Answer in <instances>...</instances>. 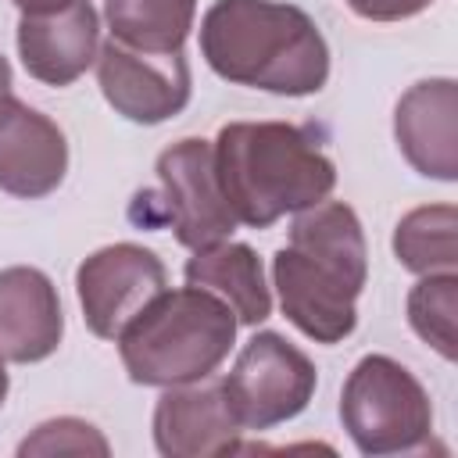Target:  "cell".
<instances>
[{
  "instance_id": "cell-2",
  "label": "cell",
  "mask_w": 458,
  "mask_h": 458,
  "mask_svg": "<svg viewBox=\"0 0 458 458\" xmlns=\"http://www.w3.org/2000/svg\"><path fill=\"white\" fill-rule=\"evenodd\" d=\"M211 147L236 222L254 229L326 200L336 186V165L304 125L229 122Z\"/></svg>"
},
{
  "instance_id": "cell-10",
  "label": "cell",
  "mask_w": 458,
  "mask_h": 458,
  "mask_svg": "<svg viewBox=\"0 0 458 458\" xmlns=\"http://www.w3.org/2000/svg\"><path fill=\"white\" fill-rule=\"evenodd\" d=\"M68 140L54 118L25 100L0 97V190L11 197H47L64 182Z\"/></svg>"
},
{
  "instance_id": "cell-16",
  "label": "cell",
  "mask_w": 458,
  "mask_h": 458,
  "mask_svg": "<svg viewBox=\"0 0 458 458\" xmlns=\"http://www.w3.org/2000/svg\"><path fill=\"white\" fill-rule=\"evenodd\" d=\"M193 14L197 0H104L111 39L150 54L182 50Z\"/></svg>"
},
{
  "instance_id": "cell-1",
  "label": "cell",
  "mask_w": 458,
  "mask_h": 458,
  "mask_svg": "<svg viewBox=\"0 0 458 458\" xmlns=\"http://www.w3.org/2000/svg\"><path fill=\"white\" fill-rule=\"evenodd\" d=\"M200 54L215 75L279 97H311L329 79L326 36L283 0H215L200 21Z\"/></svg>"
},
{
  "instance_id": "cell-3",
  "label": "cell",
  "mask_w": 458,
  "mask_h": 458,
  "mask_svg": "<svg viewBox=\"0 0 458 458\" xmlns=\"http://www.w3.org/2000/svg\"><path fill=\"white\" fill-rule=\"evenodd\" d=\"M236 315L200 286L165 290L122 336L118 354L140 386L204 383L233 351Z\"/></svg>"
},
{
  "instance_id": "cell-21",
  "label": "cell",
  "mask_w": 458,
  "mask_h": 458,
  "mask_svg": "<svg viewBox=\"0 0 458 458\" xmlns=\"http://www.w3.org/2000/svg\"><path fill=\"white\" fill-rule=\"evenodd\" d=\"M21 14H47V11H57V7H68L72 0H11Z\"/></svg>"
},
{
  "instance_id": "cell-20",
  "label": "cell",
  "mask_w": 458,
  "mask_h": 458,
  "mask_svg": "<svg viewBox=\"0 0 458 458\" xmlns=\"http://www.w3.org/2000/svg\"><path fill=\"white\" fill-rule=\"evenodd\" d=\"M365 21H404L422 14L433 0H344Z\"/></svg>"
},
{
  "instance_id": "cell-17",
  "label": "cell",
  "mask_w": 458,
  "mask_h": 458,
  "mask_svg": "<svg viewBox=\"0 0 458 458\" xmlns=\"http://www.w3.org/2000/svg\"><path fill=\"white\" fill-rule=\"evenodd\" d=\"M394 258L415 276L458 268V211L451 204H426L408 211L394 229Z\"/></svg>"
},
{
  "instance_id": "cell-13",
  "label": "cell",
  "mask_w": 458,
  "mask_h": 458,
  "mask_svg": "<svg viewBox=\"0 0 458 458\" xmlns=\"http://www.w3.org/2000/svg\"><path fill=\"white\" fill-rule=\"evenodd\" d=\"M97 50L100 18L89 0H72L47 14H21L18 21V57L47 86H72L97 61Z\"/></svg>"
},
{
  "instance_id": "cell-8",
  "label": "cell",
  "mask_w": 458,
  "mask_h": 458,
  "mask_svg": "<svg viewBox=\"0 0 458 458\" xmlns=\"http://www.w3.org/2000/svg\"><path fill=\"white\" fill-rule=\"evenodd\" d=\"M272 283L283 304V315L315 344H340L358 326V297L365 279L344 272L340 265L297 250L279 247L272 258Z\"/></svg>"
},
{
  "instance_id": "cell-7",
  "label": "cell",
  "mask_w": 458,
  "mask_h": 458,
  "mask_svg": "<svg viewBox=\"0 0 458 458\" xmlns=\"http://www.w3.org/2000/svg\"><path fill=\"white\" fill-rule=\"evenodd\" d=\"M157 179L168 225L190 250L222 243L236 229V215L222 193L211 140L186 136L157 154Z\"/></svg>"
},
{
  "instance_id": "cell-9",
  "label": "cell",
  "mask_w": 458,
  "mask_h": 458,
  "mask_svg": "<svg viewBox=\"0 0 458 458\" xmlns=\"http://www.w3.org/2000/svg\"><path fill=\"white\" fill-rule=\"evenodd\" d=\"M97 82L104 100L136 125L168 122L190 104V64L182 50L150 54L107 39L97 50Z\"/></svg>"
},
{
  "instance_id": "cell-4",
  "label": "cell",
  "mask_w": 458,
  "mask_h": 458,
  "mask_svg": "<svg viewBox=\"0 0 458 458\" xmlns=\"http://www.w3.org/2000/svg\"><path fill=\"white\" fill-rule=\"evenodd\" d=\"M340 422L361 454H408L429 444L433 404L401 361L365 354L344 379Z\"/></svg>"
},
{
  "instance_id": "cell-5",
  "label": "cell",
  "mask_w": 458,
  "mask_h": 458,
  "mask_svg": "<svg viewBox=\"0 0 458 458\" xmlns=\"http://www.w3.org/2000/svg\"><path fill=\"white\" fill-rule=\"evenodd\" d=\"M315 386L318 372L311 358L279 333H254L222 379L225 401L243 429H272L297 419L315 397Z\"/></svg>"
},
{
  "instance_id": "cell-6",
  "label": "cell",
  "mask_w": 458,
  "mask_h": 458,
  "mask_svg": "<svg viewBox=\"0 0 458 458\" xmlns=\"http://www.w3.org/2000/svg\"><path fill=\"white\" fill-rule=\"evenodd\" d=\"M165 290L168 272L161 258L140 243H107L75 268L82 318L100 340H118Z\"/></svg>"
},
{
  "instance_id": "cell-12",
  "label": "cell",
  "mask_w": 458,
  "mask_h": 458,
  "mask_svg": "<svg viewBox=\"0 0 458 458\" xmlns=\"http://www.w3.org/2000/svg\"><path fill=\"white\" fill-rule=\"evenodd\" d=\"M236 422L222 383L165 386L154 408V444L165 458H215L240 451Z\"/></svg>"
},
{
  "instance_id": "cell-19",
  "label": "cell",
  "mask_w": 458,
  "mask_h": 458,
  "mask_svg": "<svg viewBox=\"0 0 458 458\" xmlns=\"http://www.w3.org/2000/svg\"><path fill=\"white\" fill-rule=\"evenodd\" d=\"M111 444L104 440V433L75 415H61L50 422H39L21 444L18 454H107Z\"/></svg>"
},
{
  "instance_id": "cell-18",
  "label": "cell",
  "mask_w": 458,
  "mask_h": 458,
  "mask_svg": "<svg viewBox=\"0 0 458 458\" xmlns=\"http://www.w3.org/2000/svg\"><path fill=\"white\" fill-rule=\"evenodd\" d=\"M458 276L454 272H433L422 276L408 293V322L419 340H426L444 361H454L458 354Z\"/></svg>"
},
{
  "instance_id": "cell-22",
  "label": "cell",
  "mask_w": 458,
  "mask_h": 458,
  "mask_svg": "<svg viewBox=\"0 0 458 458\" xmlns=\"http://www.w3.org/2000/svg\"><path fill=\"white\" fill-rule=\"evenodd\" d=\"M4 93H11V64H7V57L0 54V97Z\"/></svg>"
},
{
  "instance_id": "cell-23",
  "label": "cell",
  "mask_w": 458,
  "mask_h": 458,
  "mask_svg": "<svg viewBox=\"0 0 458 458\" xmlns=\"http://www.w3.org/2000/svg\"><path fill=\"white\" fill-rule=\"evenodd\" d=\"M4 397H7V369H4V358H0V408H4Z\"/></svg>"
},
{
  "instance_id": "cell-11",
  "label": "cell",
  "mask_w": 458,
  "mask_h": 458,
  "mask_svg": "<svg viewBox=\"0 0 458 458\" xmlns=\"http://www.w3.org/2000/svg\"><path fill=\"white\" fill-rule=\"evenodd\" d=\"M394 140L419 175L451 182L458 175V82L422 79L408 86L394 107Z\"/></svg>"
},
{
  "instance_id": "cell-15",
  "label": "cell",
  "mask_w": 458,
  "mask_h": 458,
  "mask_svg": "<svg viewBox=\"0 0 458 458\" xmlns=\"http://www.w3.org/2000/svg\"><path fill=\"white\" fill-rule=\"evenodd\" d=\"M186 283L215 293L243 326H258L272 315V293L265 283L261 258L247 243L222 240L204 250H193V258L186 261Z\"/></svg>"
},
{
  "instance_id": "cell-14",
  "label": "cell",
  "mask_w": 458,
  "mask_h": 458,
  "mask_svg": "<svg viewBox=\"0 0 458 458\" xmlns=\"http://www.w3.org/2000/svg\"><path fill=\"white\" fill-rule=\"evenodd\" d=\"M64 336L57 286L43 268H0V358L32 365L50 358Z\"/></svg>"
}]
</instances>
